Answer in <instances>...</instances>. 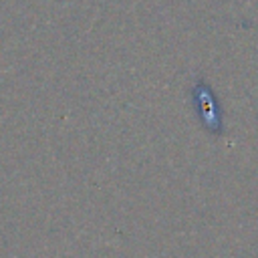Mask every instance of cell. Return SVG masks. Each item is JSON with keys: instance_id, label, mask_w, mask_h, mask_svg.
Returning a JSON list of instances; mask_svg holds the SVG:
<instances>
[{"instance_id": "cell-1", "label": "cell", "mask_w": 258, "mask_h": 258, "mask_svg": "<svg viewBox=\"0 0 258 258\" xmlns=\"http://www.w3.org/2000/svg\"><path fill=\"white\" fill-rule=\"evenodd\" d=\"M194 95H196V103H198V109H200V117L204 119V125L214 131V133H220L222 127H220V111L214 103V97H212V91L202 83L198 81L196 89H194Z\"/></svg>"}]
</instances>
